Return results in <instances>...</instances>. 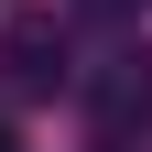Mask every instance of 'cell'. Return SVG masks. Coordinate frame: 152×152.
<instances>
[{
	"instance_id": "7a4b0ae2",
	"label": "cell",
	"mask_w": 152,
	"mask_h": 152,
	"mask_svg": "<svg viewBox=\"0 0 152 152\" xmlns=\"http://www.w3.org/2000/svg\"><path fill=\"white\" fill-rule=\"evenodd\" d=\"M11 76H22V87H54V76H65V33L54 22H22L11 33Z\"/></svg>"
},
{
	"instance_id": "6da1fadb",
	"label": "cell",
	"mask_w": 152,
	"mask_h": 152,
	"mask_svg": "<svg viewBox=\"0 0 152 152\" xmlns=\"http://www.w3.org/2000/svg\"><path fill=\"white\" fill-rule=\"evenodd\" d=\"M98 120H109V141H120L130 120L152 130V54H120V76H109V87H98Z\"/></svg>"
}]
</instances>
